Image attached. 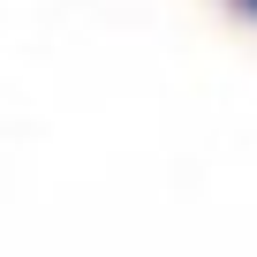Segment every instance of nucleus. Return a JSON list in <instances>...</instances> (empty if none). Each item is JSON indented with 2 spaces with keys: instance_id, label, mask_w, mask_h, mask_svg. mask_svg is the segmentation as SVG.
I'll return each instance as SVG.
<instances>
[{
  "instance_id": "1",
  "label": "nucleus",
  "mask_w": 257,
  "mask_h": 257,
  "mask_svg": "<svg viewBox=\"0 0 257 257\" xmlns=\"http://www.w3.org/2000/svg\"><path fill=\"white\" fill-rule=\"evenodd\" d=\"M242 8H249V16H257V0H242Z\"/></svg>"
}]
</instances>
